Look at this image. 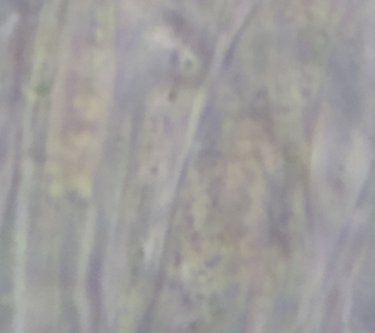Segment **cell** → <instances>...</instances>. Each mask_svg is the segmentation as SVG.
<instances>
[{"label": "cell", "instance_id": "6da1fadb", "mask_svg": "<svg viewBox=\"0 0 375 333\" xmlns=\"http://www.w3.org/2000/svg\"><path fill=\"white\" fill-rule=\"evenodd\" d=\"M338 298H339L338 290L336 288L332 289L329 292V294L327 296V299H326V302H325V311H326L327 315H330V314H332L334 312V310L336 308V305H337Z\"/></svg>", "mask_w": 375, "mask_h": 333}]
</instances>
